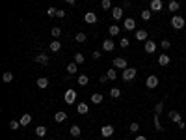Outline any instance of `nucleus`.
<instances>
[{
    "mask_svg": "<svg viewBox=\"0 0 186 140\" xmlns=\"http://www.w3.org/2000/svg\"><path fill=\"white\" fill-rule=\"evenodd\" d=\"M93 58H95V60H97V58H101V52H99V51H95V52H93Z\"/></svg>",
    "mask_w": 186,
    "mask_h": 140,
    "instance_id": "48",
    "label": "nucleus"
},
{
    "mask_svg": "<svg viewBox=\"0 0 186 140\" xmlns=\"http://www.w3.org/2000/svg\"><path fill=\"white\" fill-rule=\"evenodd\" d=\"M35 134H37L39 138H43V136L46 134V127H45V125H39V127H35Z\"/></svg>",
    "mask_w": 186,
    "mask_h": 140,
    "instance_id": "28",
    "label": "nucleus"
},
{
    "mask_svg": "<svg viewBox=\"0 0 186 140\" xmlns=\"http://www.w3.org/2000/svg\"><path fill=\"white\" fill-rule=\"evenodd\" d=\"M130 131H132V133H138V131H140V123L132 122V123H130Z\"/></svg>",
    "mask_w": 186,
    "mask_h": 140,
    "instance_id": "41",
    "label": "nucleus"
},
{
    "mask_svg": "<svg viewBox=\"0 0 186 140\" xmlns=\"http://www.w3.org/2000/svg\"><path fill=\"white\" fill-rule=\"evenodd\" d=\"M136 140H147V136H145V134H138Z\"/></svg>",
    "mask_w": 186,
    "mask_h": 140,
    "instance_id": "46",
    "label": "nucleus"
},
{
    "mask_svg": "<svg viewBox=\"0 0 186 140\" xmlns=\"http://www.w3.org/2000/svg\"><path fill=\"white\" fill-rule=\"evenodd\" d=\"M168 8H169V11H171V13H177V11H179V8H180V4H179V2H175V0H171V2L168 4Z\"/></svg>",
    "mask_w": 186,
    "mask_h": 140,
    "instance_id": "26",
    "label": "nucleus"
},
{
    "mask_svg": "<svg viewBox=\"0 0 186 140\" xmlns=\"http://www.w3.org/2000/svg\"><path fill=\"white\" fill-rule=\"evenodd\" d=\"M2 80H4V82H11V80H13V75H11V71H6V73L2 75Z\"/></svg>",
    "mask_w": 186,
    "mask_h": 140,
    "instance_id": "37",
    "label": "nucleus"
},
{
    "mask_svg": "<svg viewBox=\"0 0 186 140\" xmlns=\"http://www.w3.org/2000/svg\"><path fill=\"white\" fill-rule=\"evenodd\" d=\"M158 84H160V79H158L156 75H149V77L145 79V86H147L149 90H154Z\"/></svg>",
    "mask_w": 186,
    "mask_h": 140,
    "instance_id": "3",
    "label": "nucleus"
},
{
    "mask_svg": "<svg viewBox=\"0 0 186 140\" xmlns=\"http://www.w3.org/2000/svg\"><path fill=\"white\" fill-rule=\"evenodd\" d=\"M136 39H138V41H147V39H149L147 30H138V32H136Z\"/></svg>",
    "mask_w": 186,
    "mask_h": 140,
    "instance_id": "17",
    "label": "nucleus"
},
{
    "mask_svg": "<svg viewBox=\"0 0 186 140\" xmlns=\"http://www.w3.org/2000/svg\"><path fill=\"white\" fill-rule=\"evenodd\" d=\"M162 110H164V103L160 101V103H156V105H154V114H158V116H160V114H162Z\"/></svg>",
    "mask_w": 186,
    "mask_h": 140,
    "instance_id": "35",
    "label": "nucleus"
},
{
    "mask_svg": "<svg viewBox=\"0 0 186 140\" xmlns=\"http://www.w3.org/2000/svg\"><path fill=\"white\" fill-rule=\"evenodd\" d=\"M75 39H76V43H84V41H86V34H84V32H78V34L75 36Z\"/></svg>",
    "mask_w": 186,
    "mask_h": 140,
    "instance_id": "36",
    "label": "nucleus"
},
{
    "mask_svg": "<svg viewBox=\"0 0 186 140\" xmlns=\"http://www.w3.org/2000/svg\"><path fill=\"white\" fill-rule=\"evenodd\" d=\"M37 88H41V90L49 88V79H45V77H39V79H37Z\"/></svg>",
    "mask_w": 186,
    "mask_h": 140,
    "instance_id": "21",
    "label": "nucleus"
},
{
    "mask_svg": "<svg viewBox=\"0 0 186 140\" xmlns=\"http://www.w3.org/2000/svg\"><path fill=\"white\" fill-rule=\"evenodd\" d=\"M151 17H153V11H151V10H143V11H142V19H143V21H149Z\"/></svg>",
    "mask_w": 186,
    "mask_h": 140,
    "instance_id": "33",
    "label": "nucleus"
},
{
    "mask_svg": "<svg viewBox=\"0 0 186 140\" xmlns=\"http://www.w3.org/2000/svg\"><path fill=\"white\" fill-rule=\"evenodd\" d=\"M121 8H123V10H125V8H130V2H128V0H125V2H123V6H121Z\"/></svg>",
    "mask_w": 186,
    "mask_h": 140,
    "instance_id": "47",
    "label": "nucleus"
},
{
    "mask_svg": "<svg viewBox=\"0 0 186 140\" xmlns=\"http://www.w3.org/2000/svg\"><path fill=\"white\" fill-rule=\"evenodd\" d=\"M102 99H104V97H102V93H99V91L91 95V103H95V105H101V103H102Z\"/></svg>",
    "mask_w": 186,
    "mask_h": 140,
    "instance_id": "23",
    "label": "nucleus"
},
{
    "mask_svg": "<svg viewBox=\"0 0 186 140\" xmlns=\"http://www.w3.org/2000/svg\"><path fill=\"white\" fill-rule=\"evenodd\" d=\"M56 11H58L56 8H49V10H46V15H50V17H54V15H56Z\"/></svg>",
    "mask_w": 186,
    "mask_h": 140,
    "instance_id": "43",
    "label": "nucleus"
},
{
    "mask_svg": "<svg viewBox=\"0 0 186 140\" xmlns=\"http://www.w3.org/2000/svg\"><path fill=\"white\" fill-rule=\"evenodd\" d=\"M136 75H138L136 67H127L125 71H123V75H121V79H123L125 82H130V80H134V79H136Z\"/></svg>",
    "mask_w": 186,
    "mask_h": 140,
    "instance_id": "1",
    "label": "nucleus"
},
{
    "mask_svg": "<svg viewBox=\"0 0 186 140\" xmlns=\"http://www.w3.org/2000/svg\"><path fill=\"white\" fill-rule=\"evenodd\" d=\"M119 47H121V49H127V47H128V39H127V37H123V39L119 41Z\"/></svg>",
    "mask_w": 186,
    "mask_h": 140,
    "instance_id": "42",
    "label": "nucleus"
},
{
    "mask_svg": "<svg viewBox=\"0 0 186 140\" xmlns=\"http://www.w3.org/2000/svg\"><path fill=\"white\" fill-rule=\"evenodd\" d=\"M153 123H154V129H156V131H160V133L164 131V127H162V123H160V116H158V114H154V118H153Z\"/></svg>",
    "mask_w": 186,
    "mask_h": 140,
    "instance_id": "22",
    "label": "nucleus"
},
{
    "mask_svg": "<svg viewBox=\"0 0 186 140\" xmlns=\"http://www.w3.org/2000/svg\"><path fill=\"white\" fill-rule=\"evenodd\" d=\"M160 47H162V49H166V51H168L169 47H171V41H169V39H162V41H160Z\"/></svg>",
    "mask_w": 186,
    "mask_h": 140,
    "instance_id": "38",
    "label": "nucleus"
},
{
    "mask_svg": "<svg viewBox=\"0 0 186 140\" xmlns=\"http://www.w3.org/2000/svg\"><path fill=\"white\" fill-rule=\"evenodd\" d=\"M19 125H20V122H17V120H11V122H9V127H11V131L19 129Z\"/></svg>",
    "mask_w": 186,
    "mask_h": 140,
    "instance_id": "39",
    "label": "nucleus"
},
{
    "mask_svg": "<svg viewBox=\"0 0 186 140\" xmlns=\"http://www.w3.org/2000/svg\"><path fill=\"white\" fill-rule=\"evenodd\" d=\"M19 122H20V125H24V127H26V125L32 123V116H30V114H22Z\"/></svg>",
    "mask_w": 186,
    "mask_h": 140,
    "instance_id": "18",
    "label": "nucleus"
},
{
    "mask_svg": "<svg viewBox=\"0 0 186 140\" xmlns=\"http://www.w3.org/2000/svg\"><path fill=\"white\" fill-rule=\"evenodd\" d=\"M84 21L87 22V25H95V22H97V15L93 13V11H87V13L84 15Z\"/></svg>",
    "mask_w": 186,
    "mask_h": 140,
    "instance_id": "12",
    "label": "nucleus"
},
{
    "mask_svg": "<svg viewBox=\"0 0 186 140\" xmlns=\"http://www.w3.org/2000/svg\"><path fill=\"white\" fill-rule=\"evenodd\" d=\"M65 120H67V114H65L63 110H58V112L54 114V122H56V123H63Z\"/></svg>",
    "mask_w": 186,
    "mask_h": 140,
    "instance_id": "14",
    "label": "nucleus"
},
{
    "mask_svg": "<svg viewBox=\"0 0 186 140\" xmlns=\"http://www.w3.org/2000/svg\"><path fill=\"white\" fill-rule=\"evenodd\" d=\"M168 116H169V120H171L173 123H180V122H182V116H180V112H177V110H169Z\"/></svg>",
    "mask_w": 186,
    "mask_h": 140,
    "instance_id": "9",
    "label": "nucleus"
},
{
    "mask_svg": "<svg viewBox=\"0 0 186 140\" xmlns=\"http://www.w3.org/2000/svg\"><path fill=\"white\" fill-rule=\"evenodd\" d=\"M99 82H101V84H106V82H108V77H106V75H101V77H99Z\"/></svg>",
    "mask_w": 186,
    "mask_h": 140,
    "instance_id": "45",
    "label": "nucleus"
},
{
    "mask_svg": "<svg viewBox=\"0 0 186 140\" xmlns=\"http://www.w3.org/2000/svg\"><path fill=\"white\" fill-rule=\"evenodd\" d=\"M35 62H37V64H41V65H46V64H49V56L41 52V54H37V56H35Z\"/></svg>",
    "mask_w": 186,
    "mask_h": 140,
    "instance_id": "20",
    "label": "nucleus"
},
{
    "mask_svg": "<svg viewBox=\"0 0 186 140\" xmlns=\"http://www.w3.org/2000/svg\"><path fill=\"white\" fill-rule=\"evenodd\" d=\"M119 32H121V28H119L117 25H112V26L108 28V34H110V37H115V36H119Z\"/></svg>",
    "mask_w": 186,
    "mask_h": 140,
    "instance_id": "19",
    "label": "nucleus"
},
{
    "mask_svg": "<svg viewBox=\"0 0 186 140\" xmlns=\"http://www.w3.org/2000/svg\"><path fill=\"white\" fill-rule=\"evenodd\" d=\"M112 17H113L115 21H119V19H123V8H121V6H115V8L112 10Z\"/></svg>",
    "mask_w": 186,
    "mask_h": 140,
    "instance_id": "13",
    "label": "nucleus"
},
{
    "mask_svg": "<svg viewBox=\"0 0 186 140\" xmlns=\"http://www.w3.org/2000/svg\"><path fill=\"white\" fill-rule=\"evenodd\" d=\"M101 6H102V10H110L112 8V2H110V0H102Z\"/></svg>",
    "mask_w": 186,
    "mask_h": 140,
    "instance_id": "40",
    "label": "nucleus"
},
{
    "mask_svg": "<svg viewBox=\"0 0 186 140\" xmlns=\"http://www.w3.org/2000/svg\"><path fill=\"white\" fill-rule=\"evenodd\" d=\"M143 47H145V52H147V54H153V52H156V47H158V45H156L153 39H147Z\"/></svg>",
    "mask_w": 186,
    "mask_h": 140,
    "instance_id": "8",
    "label": "nucleus"
},
{
    "mask_svg": "<svg viewBox=\"0 0 186 140\" xmlns=\"http://www.w3.org/2000/svg\"><path fill=\"white\" fill-rule=\"evenodd\" d=\"M87 82H89V77L87 75H78V84L80 86H87Z\"/></svg>",
    "mask_w": 186,
    "mask_h": 140,
    "instance_id": "29",
    "label": "nucleus"
},
{
    "mask_svg": "<svg viewBox=\"0 0 186 140\" xmlns=\"http://www.w3.org/2000/svg\"><path fill=\"white\" fill-rule=\"evenodd\" d=\"M56 17H58V19H63V17H65V11H63V10H58V11H56Z\"/></svg>",
    "mask_w": 186,
    "mask_h": 140,
    "instance_id": "44",
    "label": "nucleus"
},
{
    "mask_svg": "<svg viewBox=\"0 0 186 140\" xmlns=\"http://www.w3.org/2000/svg\"><path fill=\"white\" fill-rule=\"evenodd\" d=\"M127 67H128V64H127L125 58H115L113 60V69H123V71H125Z\"/></svg>",
    "mask_w": 186,
    "mask_h": 140,
    "instance_id": "7",
    "label": "nucleus"
},
{
    "mask_svg": "<svg viewBox=\"0 0 186 140\" xmlns=\"http://www.w3.org/2000/svg\"><path fill=\"white\" fill-rule=\"evenodd\" d=\"M113 131H115V129H113L112 125H102V127H101V136H104V138H110V136L113 134Z\"/></svg>",
    "mask_w": 186,
    "mask_h": 140,
    "instance_id": "10",
    "label": "nucleus"
},
{
    "mask_svg": "<svg viewBox=\"0 0 186 140\" xmlns=\"http://www.w3.org/2000/svg\"><path fill=\"white\" fill-rule=\"evenodd\" d=\"M84 62H86L84 54H82V52H76V54H75V64L78 65V64H84Z\"/></svg>",
    "mask_w": 186,
    "mask_h": 140,
    "instance_id": "31",
    "label": "nucleus"
},
{
    "mask_svg": "<svg viewBox=\"0 0 186 140\" xmlns=\"http://www.w3.org/2000/svg\"><path fill=\"white\" fill-rule=\"evenodd\" d=\"M149 10H151L153 13H160L162 10H164V4H162V0H151Z\"/></svg>",
    "mask_w": 186,
    "mask_h": 140,
    "instance_id": "4",
    "label": "nucleus"
},
{
    "mask_svg": "<svg viewBox=\"0 0 186 140\" xmlns=\"http://www.w3.org/2000/svg\"><path fill=\"white\" fill-rule=\"evenodd\" d=\"M71 136H73V138H78V136H80V127H78V125H73V127H71Z\"/></svg>",
    "mask_w": 186,
    "mask_h": 140,
    "instance_id": "32",
    "label": "nucleus"
},
{
    "mask_svg": "<svg viewBox=\"0 0 186 140\" xmlns=\"http://www.w3.org/2000/svg\"><path fill=\"white\" fill-rule=\"evenodd\" d=\"M106 77H108V80H115V77H117V73H115V69L112 67V69H108L106 71Z\"/></svg>",
    "mask_w": 186,
    "mask_h": 140,
    "instance_id": "30",
    "label": "nucleus"
},
{
    "mask_svg": "<svg viewBox=\"0 0 186 140\" xmlns=\"http://www.w3.org/2000/svg\"><path fill=\"white\" fill-rule=\"evenodd\" d=\"M123 26H125V30H134V28H136V21H134L132 17H127V19L123 21Z\"/></svg>",
    "mask_w": 186,
    "mask_h": 140,
    "instance_id": "11",
    "label": "nucleus"
},
{
    "mask_svg": "<svg viewBox=\"0 0 186 140\" xmlns=\"http://www.w3.org/2000/svg\"><path fill=\"white\" fill-rule=\"evenodd\" d=\"M63 101H65L67 105H73V103L76 101V91H75V90H67L65 95H63Z\"/></svg>",
    "mask_w": 186,
    "mask_h": 140,
    "instance_id": "5",
    "label": "nucleus"
},
{
    "mask_svg": "<svg viewBox=\"0 0 186 140\" xmlns=\"http://www.w3.org/2000/svg\"><path fill=\"white\" fill-rule=\"evenodd\" d=\"M169 22H171V26H173L175 30H180V28H184V22H186V21H184V17H180V15H173Z\"/></svg>",
    "mask_w": 186,
    "mask_h": 140,
    "instance_id": "2",
    "label": "nucleus"
},
{
    "mask_svg": "<svg viewBox=\"0 0 186 140\" xmlns=\"http://www.w3.org/2000/svg\"><path fill=\"white\" fill-rule=\"evenodd\" d=\"M76 110H78V114H87V112H89V105H86V103H78Z\"/></svg>",
    "mask_w": 186,
    "mask_h": 140,
    "instance_id": "25",
    "label": "nucleus"
},
{
    "mask_svg": "<svg viewBox=\"0 0 186 140\" xmlns=\"http://www.w3.org/2000/svg\"><path fill=\"white\" fill-rule=\"evenodd\" d=\"M67 73H69V75H76V73H78V65H76L75 62H69V64H67Z\"/></svg>",
    "mask_w": 186,
    "mask_h": 140,
    "instance_id": "15",
    "label": "nucleus"
},
{
    "mask_svg": "<svg viewBox=\"0 0 186 140\" xmlns=\"http://www.w3.org/2000/svg\"><path fill=\"white\" fill-rule=\"evenodd\" d=\"M50 34H52V37H54V39H58V37L61 36V28H58V26H54V28L50 30Z\"/></svg>",
    "mask_w": 186,
    "mask_h": 140,
    "instance_id": "34",
    "label": "nucleus"
},
{
    "mask_svg": "<svg viewBox=\"0 0 186 140\" xmlns=\"http://www.w3.org/2000/svg\"><path fill=\"white\" fill-rule=\"evenodd\" d=\"M102 49H104L106 52H112V51L115 49V41H113L112 37H108V39H104V41H102Z\"/></svg>",
    "mask_w": 186,
    "mask_h": 140,
    "instance_id": "6",
    "label": "nucleus"
},
{
    "mask_svg": "<svg viewBox=\"0 0 186 140\" xmlns=\"http://www.w3.org/2000/svg\"><path fill=\"white\" fill-rule=\"evenodd\" d=\"M169 62H171V58H169L168 54H160V56H158V65H162V67H164V65H169Z\"/></svg>",
    "mask_w": 186,
    "mask_h": 140,
    "instance_id": "16",
    "label": "nucleus"
},
{
    "mask_svg": "<svg viewBox=\"0 0 186 140\" xmlns=\"http://www.w3.org/2000/svg\"><path fill=\"white\" fill-rule=\"evenodd\" d=\"M49 49H50V51H52V52H58V51H60V49H61V43H60V41H58V39H54V41H52V43H50V45H49Z\"/></svg>",
    "mask_w": 186,
    "mask_h": 140,
    "instance_id": "24",
    "label": "nucleus"
},
{
    "mask_svg": "<svg viewBox=\"0 0 186 140\" xmlns=\"http://www.w3.org/2000/svg\"><path fill=\"white\" fill-rule=\"evenodd\" d=\"M119 95H121V90H119L117 86H115V88H112V90H110V97H112V99H117Z\"/></svg>",
    "mask_w": 186,
    "mask_h": 140,
    "instance_id": "27",
    "label": "nucleus"
}]
</instances>
